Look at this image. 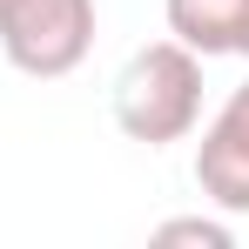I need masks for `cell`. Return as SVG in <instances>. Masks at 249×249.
I'll list each match as a JSON object with an SVG mask.
<instances>
[{"mask_svg":"<svg viewBox=\"0 0 249 249\" xmlns=\"http://www.w3.org/2000/svg\"><path fill=\"white\" fill-rule=\"evenodd\" d=\"M236 54H249V7H243V34H236Z\"/></svg>","mask_w":249,"mask_h":249,"instance_id":"8992f818","label":"cell"},{"mask_svg":"<svg viewBox=\"0 0 249 249\" xmlns=\"http://www.w3.org/2000/svg\"><path fill=\"white\" fill-rule=\"evenodd\" d=\"M196 189L222 215H249V81L229 88V101L196 142Z\"/></svg>","mask_w":249,"mask_h":249,"instance_id":"3957f363","label":"cell"},{"mask_svg":"<svg viewBox=\"0 0 249 249\" xmlns=\"http://www.w3.org/2000/svg\"><path fill=\"white\" fill-rule=\"evenodd\" d=\"M155 243H202V249H229V222H215V215H175L155 229Z\"/></svg>","mask_w":249,"mask_h":249,"instance_id":"5b68a950","label":"cell"},{"mask_svg":"<svg viewBox=\"0 0 249 249\" xmlns=\"http://www.w3.org/2000/svg\"><path fill=\"white\" fill-rule=\"evenodd\" d=\"M243 7H249V0H162L168 34H175L182 47H196L202 61H215V54H236Z\"/></svg>","mask_w":249,"mask_h":249,"instance_id":"277c9868","label":"cell"},{"mask_svg":"<svg viewBox=\"0 0 249 249\" xmlns=\"http://www.w3.org/2000/svg\"><path fill=\"white\" fill-rule=\"evenodd\" d=\"M94 47V0H0V54L27 81L74 74Z\"/></svg>","mask_w":249,"mask_h":249,"instance_id":"7a4b0ae2","label":"cell"},{"mask_svg":"<svg viewBox=\"0 0 249 249\" xmlns=\"http://www.w3.org/2000/svg\"><path fill=\"white\" fill-rule=\"evenodd\" d=\"M202 122V54L168 41H148L128 54V68L115 74V128L128 142L168 148L182 135H196Z\"/></svg>","mask_w":249,"mask_h":249,"instance_id":"6da1fadb","label":"cell"}]
</instances>
